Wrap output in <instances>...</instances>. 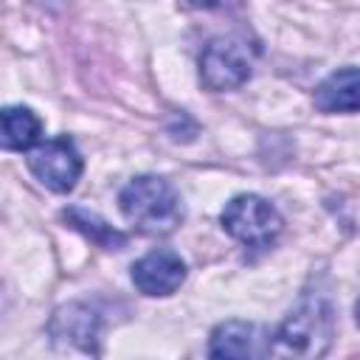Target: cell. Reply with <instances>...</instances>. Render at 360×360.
<instances>
[{"mask_svg": "<svg viewBox=\"0 0 360 360\" xmlns=\"http://www.w3.org/2000/svg\"><path fill=\"white\" fill-rule=\"evenodd\" d=\"M62 219L79 231L82 236H87L93 245H98L101 250H124L127 248V233H121L118 228H112L110 222H104L98 214L82 208V205H68L62 211Z\"/></svg>", "mask_w": 360, "mask_h": 360, "instance_id": "obj_11", "label": "cell"}, {"mask_svg": "<svg viewBox=\"0 0 360 360\" xmlns=\"http://www.w3.org/2000/svg\"><path fill=\"white\" fill-rule=\"evenodd\" d=\"M42 138V121L31 107L14 104L3 110V146L11 152H28Z\"/></svg>", "mask_w": 360, "mask_h": 360, "instance_id": "obj_10", "label": "cell"}, {"mask_svg": "<svg viewBox=\"0 0 360 360\" xmlns=\"http://www.w3.org/2000/svg\"><path fill=\"white\" fill-rule=\"evenodd\" d=\"M28 169L31 174L53 194H68L76 188L84 160L76 149V143L68 135L39 141L34 149H28Z\"/></svg>", "mask_w": 360, "mask_h": 360, "instance_id": "obj_5", "label": "cell"}, {"mask_svg": "<svg viewBox=\"0 0 360 360\" xmlns=\"http://www.w3.org/2000/svg\"><path fill=\"white\" fill-rule=\"evenodd\" d=\"M186 6H191V8H217L222 0H183Z\"/></svg>", "mask_w": 360, "mask_h": 360, "instance_id": "obj_12", "label": "cell"}, {"mask_svg": "<svg viewBox=\"0 0 360 360\" xmlns=\"http://www.w3.org/2000/svg\"><path fill=\"white\" fill-rule=\"evenodd\" d=\"M219 222L228 236L256 250L270 248L284 228L278 208L259 194H236L231 202H225Z\"/></svg>", "mask_w": 360, "mask_h": 360, "instance_id": "obj_4", "label": "cell"}, {"mask_svg": "<svg viewBox=\"0 0 360 360\" xmlns=\"http://www.w3.org/2000/svg\"><path fill=\"white\" fill-rule=\"evenodd\" d=\"M335 338L332 304L321 292H309L281 323L270 332L273 357H321Z\"/></svg>", "mask_w": 360, "mask_h": 360, "instance_id": "obj_2", "label": "cell"}, {"mask_svg": "<svg viewBox=\"0 0 360 360\" xmlns=\"http://www.w3.org/2000/svg\"><path fill=\"white\" fill-rule=\"evenodd\" d=\"M48 335L56 352L101 354V315L87 301L62 304L48 321Z\"/></svg>", "mask_w": 360, "mask_h": 360, "instance_id": "obj_6", "label": "cell"}, {"mask_svg": "<svg viewBox=\"0 0 360 360\" xmlns=\"http://www.w3.org/2000/svg\"><path fill=\"white\" fill-rule=\"evenodd\" d=\"M186 281V262L169 248L149 250L132 264V284L143 295H172Z\"/></svg>", "mask_w": 360, "mask_h": 360, "instance_id": "obj_8", "label": "cell"}, {"mask_svg": "<svg viewBox=\"0 0 360 360\" xmlns=\"http://www.w3.org/2000/svg\"><path fill=\"white\" fill-rule=\"evenodd\" d=\"M118 208L135 231L149 236H166L183 222V200L177 188L158 174L132 177L118 194Z\"/></svg>", "mask_w": 360, "mask_h": 360, "instance_id": "obj_1", "label": "cell"}, {"mask_svg": "<svg viewBox=\"0 0 360 360\" xmlns=\"http://www.w3.org/2000/svg\"><path fill=\"white\" fill-rule=\"evenodd\" d=\"M312 104L318 112H360V68H338L332 70L312 93Z\"/></svg>", "mask_w": 360, "mask_h": 360, "instance_id": "obj_9", "label": "cell"}, {"mask_svg": "<svg viewBox=\"0 0 360 360\" xmlns=\"http://www.w3.org/2000/svg\"><path fill=\"white\" fill-rule=\"evenodd\" d=\"M208 354L211 357H270V332L262 323L253 321H222L214 326L208 338Z\"/></svg>", "mask_w": 360, "mask_h": 360, "instance_id": "obj_7", "label": "cell"}, {"mask_svg": "<svg viewBox=\"0 0 360 360\" xmlns=\"http://www.w3.org/2000/svg\"><path fill=\"white\" fill-rule=\"evenodd\" d=\"M256 56L259 48L248 37H217L200 53V84L211 93L236 90L250 79Z\"/></svg>", "mask_w": 360, "mask_h": 360, "instance_id": "obj_3", "label": "cell"}, {"mask_svg": "<svg viewBox=\"0 0 360 360\" xmlns=\"http://www.w3.org/2000/svg\"><path fill=\"white\" fill-rule=\"evenodd\" d=\"M354 321H357V326H360V301L354 304Z\"/></svg>", "mask_w": 360, "mask_h": 360, "instance_id": "obj_13", "label": "cell"}]
</instances>
